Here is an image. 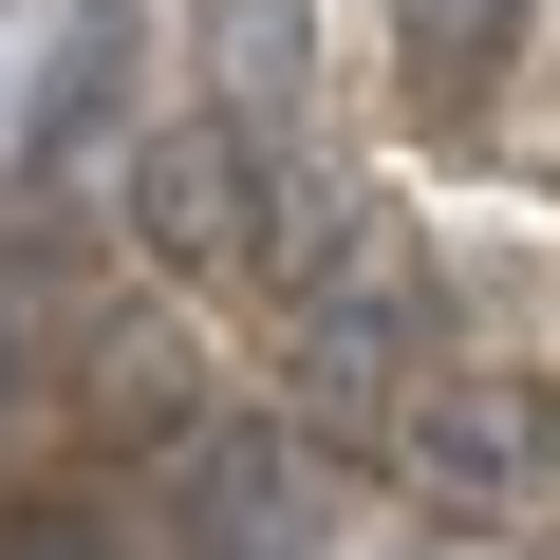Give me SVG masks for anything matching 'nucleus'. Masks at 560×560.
<instances>
[{"instance_id": "3", "label": "nucleus", "mask_w": 560, "mask_h": 560, "mask_svg": "<svg viewBox=\"0 0 560 560\" xmlns=\"http://www.w3.org/2000/svg\"><path fill=\"white\" fill-rule=\"evenodd\" d=\"M131 243H150L168 280H243V261H261V131H243V113H168V131L131 150Z\"/></svg>"}, {"instance_id": "4", "label": "nucleus", "mask_w": 560, "mask_h": 560, "mask_svg": "<svg viewBox=\"0 0 560 560\" xmlns=\"http://www.w3.org/2000/svg\"><path fill=\"white\" fill-rule=\"evenodd\" d=\"M150 467L206 504V560H280V541H300V467H280L261 430H224V411H206L187 448H150Z\"/></svg>"}, {"instance_id": "5", "label": "nucleus", "mask_w": 560, "mask_h": 560, "mask_svg": "<svg viewBox=\"0 0 560 560\" xmlns=\"http://www.w3.org/2000/svg\"><path fill=\"white\" fill-rule=\"evenodd\" d=\"M206 75H224L243 131H300V94H318V20H300V0H224V20H206Z\"/></svg>"}, {"instance_id": "8", "label": "nucleus", "mask_w": 560, "mask_h": 560, "mask_svg": "<svg viewBox=\"0 0 560 560\" xmlns=\"http://www.w3.org/2000/svg\"><path fill=\"white\" fill-rule=\"evenodd\" d=\"M0 560H131V541H113L75 486H20V504H0Z\"/></svg>"}, {"instance_id": "6", "label": "nucleus", "mask_w": 560, "mask_h": 560, "mask_svg": "<svg viewBox=\"0 0 560 560\" xmlns=\"http://www.w3.org/2000/svg\"><path fill=\"white\" fill-rule=\"evenodd\" d=\"M393 57H411V94H430V113H467V94L523 57V0H393Z\"/></svg>"}, {"instance_id": "1", "label": "nucleus", "mask_w": 560, "mask_h": 560, "mask_svg": "<svg viewBox=\"0 0 560 560\" xmlns=\"http://www.w3.org/2000/svg\"><path fill=\"white\" fill-rule=\"evenodd\" d=\"M411 337H430V261H411V224H355V243L300 280V337H280L300 430L393 448V411H411Z\"/></svg>"}, {"instance_id": "2", "label": "nucleus", "mask_w": 560, "mask_h": 560, "mask_svg": "<svg viewBox=\"0 0 560 560\" xmlns=\"http://www.w3.org/2000/svg\"><path fill=\"white\" fill-rule=\"evenodd\" d=\"M393 486H430V504H523V486H560V393L541 374H430L411 411H393V448H374Z\"/></svg>"}, {"instance_id": "7", "label": "nucleus", "mask_w": 560, "mask_h": 560, "mask_svg": "<svg viewBox=\"0 0 560 560\" xmlns=\"http://www.w3.org/2000/svg\"><path fill=\"white\" fill-rule=\"evenodd\" d=\"M57 411H75V374H38V355H0V504L38 486V448H57Z\"/></svg>"}]
</instances>
